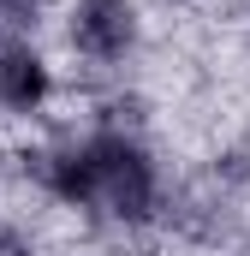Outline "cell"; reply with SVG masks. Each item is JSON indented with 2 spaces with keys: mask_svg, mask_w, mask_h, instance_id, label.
Wrapping results in <instances>:
<instances>
[{
  "mask_svg": "<svg viewBox=\"0 0 250 256\" xmlns=\"http://www.w3.org/2000/svg\"><path fill=\"white\" fill-rule=\"evenodd\" d=\"M137 6L131 0H78L72 6V24H66V36H72V48L84 54V60L96 66H114L125 60L131 48H137Z\"/></svg>",
  "mask_w": 250,
  "mask_h": 256,
  "instance_id": "cell-2",
  "label": "cell"
},
{
  "mask_svg": "<svg viewBox=\"0 0 250 256\" xmlns=\"http://www.w3.org/2000/svg\"><path fill=\"white\" fill-rule=\"evenodd\" d=\"M48 96H54V72L30 42L0 48V108L6 114H36Z\"/></svg>",
  "mask_w": 250,
  "mask_h": 256,
  "instance_id": "cell-3",
  "label": "cell"
},
{
  "mask_svg": "<svg viewBox=\"0 0 250 256\" xmlns=\"http://www.w3.org/2000/svg\"><path fill=\"white\" fill-rule=\"evenodd\" d=\"M0 256H30V238L18 226H6V220H0Z\"/></svg>",
  "mask_w": 250,
  "mask_h": 256,
  "instance_id": "cell-5",
  "label": "cell"
},
{
  "mask_svg": "<svg viewBox=\"0 0 250 256\" xmlns=\"http://www.w3.org/2000/svg\"><path fill=\"white\" fill-rule=\"evenodd\" d=\"M36 12L42 0H0V48L24 42V30H36Z\"/></svg>",
  "mask_w": 250,
  "mask_h": 256,
  "instance_id": "cell-4",
  "label": "cell"
},
{
  "mask_svg": "<svg viewBox=\"0 0 250 256\" xmlns=\"http://www.w3.org/2000/svg\"><path fill=\"white\" fill-rule=\"evenodd\" d=\"M24 179H36L60 202L96 208V214H108L120 226H143L161 208L155 161L125 131H90L84 143H66V149H30L24 155Z\"/></svg>",
  "mask_w": 250,
  "mask_h": 256,
  "instance_id": "cell-1",
  "label": "cell"
}]
</instances>
